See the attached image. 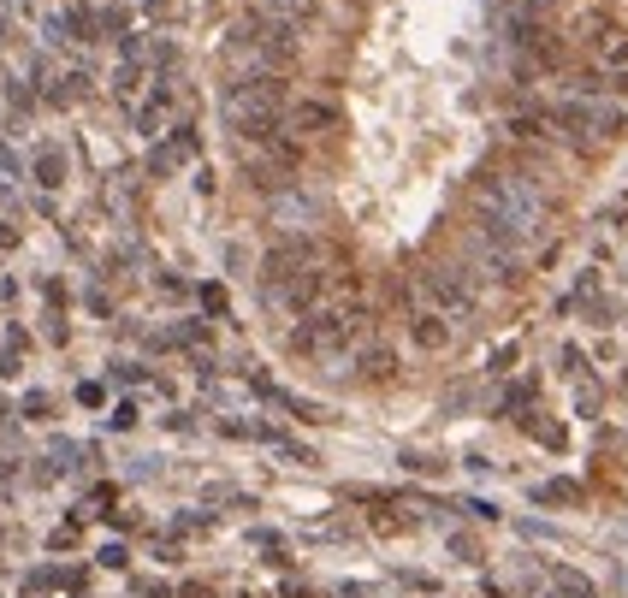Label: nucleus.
Wrapping results in <instances>:
<instances>
[{
    "instance_id": "obj_2",
    "label": "nucleus",
    "mask_w": 628,
    "mask_h": 598,
    "mask_svg": "<svg viewBox=\"0 0 628 598\" xmlns=\"http://www.w3.org/2000/svg\"><path fill=\"white\" fill-rule=\"evenodd\" d=\"M285 113H291L285 72H256V77H231V84H226V125L238 130L243 143L273 137Z\"/></svg>"
},
{
    "instance_id": "obj_3",
    "label": "nucleus",
    "mask_w": 628,
    "mask_h": 598,
    "mask_svg": "<svg viewBox=\"0 0 628 598\" xmlns=\"http://www.w3.org/2000/svg\"><path fill=\"white\" fill-rule=\"evenodd\" d=\"M226 66H231L238 77H256V72H291V66H297V30H285V24H273V18L249 13V24L231 30Z\"/></svg>"
},
{
    "instance_id": "obj_6",
    "label": "nucleus",
    "mask_w": 628,
    "mask_h": 598,
    "mask_svg": "<svg viewBox=\"0 0 628 598\" xmlns=\"http://www.w3.org/2000/svg\"><path fill=\"white\" fill-rule=\"evenodd\" d=\"M421 290L433 297L439 314H474V285L462 267H427L421 272Z\"/></svg>"
},
{
    "instance_id": "obj_4",
    "label": "nucleus",
    "mask_w": 628,
    "mask_h": 598,
    "mask_svg": "<svg viewBox=\"0 0 628 598\" xmlns=\"http://www.w3.org/2000/svg\"><path fill=\"white\" fill-rule=\"evenodd\" d=\"M362 332H368V314H362V302H327V308L302 314V326L291 332V344H297V356L327 361V356H344V350H350Z\"/></svg>"
},
{
    "instance_id": "obj_10",
    "label": "nucleus",
    "mask_w": 628,
    "mask_h": 598,
    "mask_svg": "<svg viewBox=\"0 0 628 598\" xmlns=\"http://www.w3.org/2000/svg\"><path fill=\"white\" fill-rule=\"evenodd\" d=\"M190 598H214V593H202V586H190Z\"/></svg>"
},
{
    "instance_id": "obj_9",
    "label": "nucleus",
    "mask_w": 628,
    "mask_h": 598,
    "mask_svg": "<svg viewBox=\"0 0 628 598\" xmlns=\"http://www.w3.org/2000/svg\"><path fill=\"white\" fill-rule=\"evenodd\" d=\"M415 344H421V350H444V344H451V326H444V314H415Z\"/></svg>"
},
{
    "instance_id": "obj_1",
    "label": "nucleus",
    "mask_w": 628,
    "mask_h": 598,
    "mask_svg": "<svg viewBox=\"0 0 628 598\" xmlns=\"http://www.w3.org/2000/svg\"><path fill=\"white\" fill-rule=\"evenodd\" d=\"M469 208H474V226L486 237L510 243V249H522L545 231V196L522 172H480L469 190Z\"/></svg>"
},
{
    "instance_id": "obj_8",
    "label": "nucleus",
    "mask_w": 628,
    "mask_h": 598,
    "mask_svg": "<svg viewBox=\"0 0 628 598\" xmlns=\"http://www.w3.org/2000/svg\"><path fill=\"white\" fill-rule=\"evenodd\" d=\"M338 125V113H332V101H302V107H291V130H302V137H314V130Z\"/></svg>"
},
{
    "instance_id": "obj_7",
    "label": "nucleus",
    "mask_w": 628,
    "mask_h": 598,
    "mask_svg": "<svg viewBox=\"0 0 628 598\" xmlns=\"http://www.w3.org/2000/svg\"><path fill=\"white\" fill-rule=\"evenodd\" d=\"M256 13L302 36V30H314V24H320V0H256Z\"/></svg>"
},
{
    "instance_id": "obj_5",
    "label": "nucleus",
    "mask_w": 628,
    "mask_h": 598,
    "mask_svg": "<svg viewBox=\"0 0 628 598\" xmlns=\"http://www.w3.org/2000/svg\"><path fill=\"white\" fill-rule=\"evenodd\" d=\"M320 297H327V261L291 272V279H279V285H261V302H267L273 314H314Z\"/></svg>"
}]
</instances>
